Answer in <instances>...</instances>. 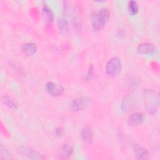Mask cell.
I'll use <instances>...</instances> for the list:
<instances>
[{"instance_id":"5b68a950","label":"cell","mask_w":160,"mask_h":160,"mask_svg":"<svg viewBox=\"0 0 160 160\" xmlns=\"http://www.w3.org/2000/svg\"><path fill=\"white\" fill-rule=\"evenodd\" d=\"M18 152L22 156L31 159H42L43 158L37 151L27 146H22L18 148Z\"/></svg>"},{"instance_id":"8fae6325","label":"cell","mask_w":160,"mask_h":160,"mask_svg":"<svg viewBox=\"0 0 160 160\" xmlns=\"http://www.w3.org/2000/svg\"><path fill=\"white\" fill-rule=\"evenodd\" d=\"M42 11L46 22L51 23L54 21V14L45 1L42 2Z\"/></svg>"},{"instance_id":"52a82bcc","label":"cell","mask_w":160,"mask_h":160,"mask_svg":"<svg viewBox=\"0 0 160 160\" xmlns=\"http://www.w3.org/2000/svg\"><path fill=\"white\" fill-rule=\"evenodd\" d=\"M136 101L134 97L129 95L123 98L121 104V110L124 112H128L135 108Z\"/></svg>"},{"instance_id":"6da1fadb","label":"cell","mask_w":160,"mask_h":160,"mask_svg":"<svg viewBox=\"0 0 160 160\" xmlns=\"http://www.w3.org/2000/svg\"><path fill=\"white\" fill-rule=\"evenodd\" d=\"M109 11L105 8L92 12L91 14V22L92 29L94 31L102 29L109 21Z\"/></svg>"},{"instance_id":"ba28073f","label":"cell","mask_w":160,"mask_h":160,"mask_svg":"<svg viewBox=\"0 0 160 160\" xmlns=\"http://www.w3.org/2000/svg\"><path fill=\"white\" fill-rule=\"evenodd\" d=\"M144 121V116L140 112H134L128 117V124L131 126L141 124Z\"/></svg>"},{"instance_id":"4fadbf2b","label":"cell","mask_w":160,"mask_h":160,"mask_svg":"<svg viewBox=\"0 0 160 160\" xmlns=\"http://www.w3.org/2000/svg\"><path fill=\"white\" fill-rule=\"evenodd\" d=\"M81 136L82 139L86 142H91L92 141L94 137L93 130L91 127L87 126L83 128L81 130Z\"/></svg>"},{"instance_id":"7a4b0ae2","label":"cell","mask_w":160,"mask_h":160,"mask_svg":"<svg viewBox=\"0 0 160 160\" xmlns=\"http://www.w3.org/2000/svg\"><path fill=\"white\" fill-rule=\"evenodd\" d=\"M142 98L147 111L149 114H154L157 111L159 103L158 94L153 90L146 89L142 93Z\"/></svg>"},{"instance_id":"e0dca14e","label":"cell","mask_w":160,"mask_h":160,"mask_svg":"<svg viewBox=\"0 0 160 160\" xmlns=\"http://www.w3.org/2000/svg\"><path fill=\"white\" fill-rule=\"evenodd\" d=\"M2 101L6 104L8 107L11 108V109H16L18 108L17 104L13 101L9 97L6 96H2Z\"/></svg>"},{"instance_id":"9a60e30c","label":"cell","mask_w":160,"mask_h":160,"mask_svg":"<svg viewBox=\"0 0 160 160\" xmlns=\"http://www.w3.org/2000/svg\"><path fill=\"white\" fill-rule=\"evenodd\" d=\"M128 9L130 15L135 16L139 11V6L136 1H130L128 4Z\"/></svg>"},{"instance_id":"ffe728a7","label":"cell","mask_w":160,"mask_h":160,"mask_svg":"<svg viewBox=\"0 0 160 160\" xmlns=\"http://www.w3.org/2000/svg\"><path fill=\"white\" fill-rule=\"evenodd\" d=\"M64 133V129L62 128L61 127H59L56 130H55V134L56 136L58 137H60Z\"/></svg>"},{"instance_id":"9c48e42d","label":"cell","mask_w":160,"mask_h":160,"mask_svg":"<svg viewBox=\"0 0 160 160\" xmlns=\"http://www.w3.org/2000/svg\"><path fill=\"white\" fill-rule=\"evenodd\" d=\"M73 152V148L69 144H62L59 149V157L61 159H64L69 158Z\"/></svg>"},{"instance_id":"ac0fdd59","label":"cell","mask_w":160,"mask_h":160,"mask_svg":"<svg viewBox=\"0 0 160 160\" xmlns=\"http://www.w3.org/2000/svg\"><path fill=\"white\" fill-rule=\"evenodd\" d=\"M93 74H94V66L92 64H91L89 67V69L88 70V72L86 76H84V79L86 81L91 80L93 76Z\"/></svg>"},{"instance_id":"277c9868","label":"cell","mask_w":160,"mask_h":160,"mask_svg":"<svg viewBox=\"0 0 160 160\" xmlns=\"http://www.w3.org/2000/svg\"><path fill=\"white\" fill-rule=\"evenodd\" d=\"M91 102V99L88 96H79L73 99L69 104V108L74 112L82 111L87 108Z\"/></svg>"},{"instance_id":"5bb4252c","label":"cell","mask_w":160,"mask_h":160,"mask_svg":"<svg viewBox=\"0 0 160 160\" xmlns=\"http://www.w3.org/2000/svg\"><path fill=\"white\" fill-rule=\"evenodd\" d=\"M37 51L38 47L36 44L33 42H27L24 44L22 46V51L28 56H33Z\"/></svg>"},{"instance_id":"d6986e66","label":"cell","mask_w":160,"mask_h":160,"mask_svg":"<svg viewBox=\"0 0 160 160\" xmlns=\"http://www.w3.org/2000/svg\"><path fill=\"white\" fill-rule=\"evenodd\" d=\"M130 81H128V82H127V84H126V86L128 87V88L129 89H131L132 88H133V89H136V88L138 86V81L137 80H136V79H129Z\"/></svg>"},{"instance_id":"8992f818","label":"cell","mask_w":160,"mask_h":160,"mask_svg":"<svg viewBox=\"0 0 160 160\" xmlns=\"http://www.w3.org/2000/svg\"><path fill=\"white\" fill-rule=\"evenodd\" d=\"M45 89L49 95L53 97L60 96L64 91V89L61 85L52 81H49L46 84Z\"/></svg>"},{"instance_id":"30bf717a","label":"cell","mask_w":160,"mask_h":160,"mask_svg":"<svg viewBox=\"0 0 160 160\" xmlns=\"http://www.w3.org/2000/svg\"><path fill=\"white\" fill-rule=\"evenodd\" d=\"M133 149L137 159L144 160L148 158V151L146 148L139 146L138 144H134L133 145Z\"/></svg>"},{"instance_id":"2e32d148","label":"cell","mask_w":160,"mask_h":160,"mask_svg":"<svg viewBox=\"0 0 160 160\" xmlns=\"http://www.w3.org/2000/svg\"><path fill=\"white\" fill-rule=\"evenodd\" d=\"M59 30L62 32H66L68 30V23L64 18H59L57 21Z\"/></svg>"},{"instance_id":"3957f363","label":"cell","mask_w":160,"mask_h":160,"mask_svg":"<svg viewBox=\"0 0 160 160\" xmlns=\"http://www.w3.org/2000/svg\"><path fill=\"white\" fill-rule=\"evenodd\" d=\"M121 62L119 58L113 57L109 59L106 62L105 71L106 74L112 78L117 77L121 71Z\"/></svg>"},{"instance_id":"7c38bea8","label":"cell","mask_w":160,"mask_h":160,"mask_svg":"<svg viewBox=\"0 0 160 160\" xmlns=\"http://www.w3.org/2000/svg\"><path fill=\"white\" fill-rule=\"evenodd\" d=\"M155 48L149 42H142L138 47V51L141 54H151L154 53Z\"/></svg>"}]
</instances>
